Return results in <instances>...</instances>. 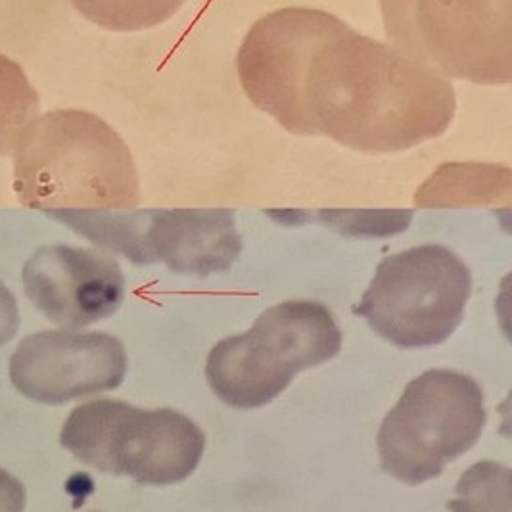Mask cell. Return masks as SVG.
<instances>
[{"mask_svg": "<svg viewBox=\"0 0 512 512\" xmlns=\"http://www.w3.org/2000/svg\"><path fill=\"white\" fill-rule=\"evenodd\" d=\"M303 106L311 137L361 154H396L442 137L457 98L438 71L350 27L311 58Z\"/></svg>", "mask_w": 512, "mask_h": 512, "instance_id": "1", "label": "cell"}, {"mask_svg": "<svg viewBox=\"0 0 512 512\" xmlns=\"http://www.w3.org/2000/svg\"><path fill=\"white\" fill-rule=\"evenodd\" d=\"M470 294L465 261L445 246L424 244L380 261L353 313L397 348H434L463 323Z\"/></svg>", "mask_w": 512, "mask_h": 512, "instance_id": "7", "label": "cell"}, {"mask_svg": "<svg viewBox=\"0 0 512 512\" xmlns=\"http://www.w3.org/2000/svg\"><path fill=\"white\" fill-rule=\"evenodd\" d=\"M20 330V309L10 288L0 282V348L16 338Z\"/></svg>", "mask_w": 512, "mask_h": 512, "instance_id": "15", "label": "cell"}, {"mask_svg": "<svg viewBox=\"0 0 512 512\" xmlns=\"http://www.w3.org/2000/svg\"><path fill=\"white\" fill-rule=\"evenodd\" d=\"M123 342L106 332L43 330L29 334L10 357L18 394L43 405L116 390L127 374Z\"/></svg>", "mask_w": 512, "mask_h": 512, "instance_id": "9", "label": "cell"}, {"mask_svg": "<svg viewBox=\"0 0 512 512\" xmlns=\"http://www.w3.org/2000/svg\"><path fill=\"white\" fill-rule=\"evenodd\" d=\"M340 350L342 332L332 311L323 303L292 300L265 309L248 332L215 344L206 378L225 405L259 409L296 374L328 363Z\"/></svg>", "mask_w": 512, "mask_h": 512, "instance_id": "3", "label": "cell"}, {"mask_svg": "<svg viewBox=\"0 0 512 512\" xmlns=\"http://www.w3.org/2000/svg\"><path fill=\"white\" fill-rule=\"evenodd\" d=\"M350 25L315 8H282L252 25L236 56L248 100L298 137H311L303 81L311 58Z\"/></svg>", "mask_w": 512, "mask_h": 512, "instance_id": "8", "label": "cell"}, {"mask_svg": "<svg viewBox=\"0 0 512 512\" xmlns=\"http://www.w3.org/2000/svg\"><path fill=\"white\" fill-rule=\"evenodd\" d=\"M60 443L83 465L129 476L140 486H173L194 474L206 434L173 409H139L121 399H94L75 407Z\"/></svg>", "mask_w": 512, "mask_h": 512, "instance_id": "4", "label": "cell"}, {"mask_svg": "<svg viewBox=\"0 0 512 512\" xmlns=\"http://www.w3.org/2000/svg\"><path fill=\"white\" fill-rule=\"evenodd\" d=\"M188 0H71L75 10L108 31L135 33L171 20Z\"/></svg>", "mask_w": 512, "mask_h": 512, "instance_id": "12", "label": "cell"}, {"mask_svg": "<svg viewBox=\"0 0 512 512\" xmlns=\"http://www.w3.org/2000/svg\"><path fill=\"white\" fill-rule=\"evenodd\" d=\"M14 190L25 208L131 210L140 202L137 163L125 140L85 110L35 116L12 150Z\"/></svg>", "mask_w": 512, "mask_h": 512, "instance_id": "2", "label": "cell"}, {"mask_svg": "<svg viewBox=\"0 0 512 512\" xmlns=\"http://www.w3.org/2000/svg\"><path fill=\"white\" fill-rule=\"evenodd\" d=\"M39 116V96L18 62L0 54V158L12 154L25 125Z\"/></svg>", "mask_w": 512, "mask_h": 512, "instance_id": "13", "label": "cell"}, {"mask_svg": "<svg viewBox=\"0 0 512 512\" xmlns=\"http://www.w3.org/2000/svg\"><path fill=\"white\" fill-rule=\"evenodd\" d=\"M240 252L231 211H146L144 265L163 261L173 273L208 277L229 271Z\"/></svg>", "mask_w": 512, "mask_h": 512, "instance_id": "11", "label": "cell"}, {"mask_svg": "<svg viewBox=\"0 0 512 512\" xmlns=\"http://www.w3.org/2000/svg\"><path fill=\"white\" fill-rule=\"evenodd\" d=\"M488 411L468 374L432 369L405 386L378 430L380 466L407 486L438 478L482 438Z\"/></svg>", "mask_w": 512, "mask_h": 512, "instance_id": "6", "label": "cell"}, {"mask_svg": "<svg viewBox=\"0 0 512 512\" xmlns=\"http://www.w3.org/2000/svg\"><path fill=\"white\" fill-rule=\"evenodd\" d=\"M27 505V491L24 484L0 468V512H24Z\"/></svg>", "mask_w": 512, "mask_h": 512, "instance_id": "16", "label": "cell"}, {"mask_svg": "<svg viewBox=\"0 0 512 512\" xmlns=\"http://www.w3.org/2000/svg\"><path fill=\"white\" fill-rule=\"evenodd\" d=\"M22 282L27 300L66 330L110 319L125 300L116 259L68 244L41 246L25 261Z\"/></svg>", "mask_w": 512, "mask_h": 512, "instance_id": "10", "label": "cell"}, {"mask_svg": "<svg viewBox=\"0 0 512 512\" xmlns=\"http://www.w3.org/2000/svg\"><path fill=\"white\" fill-rule=\"evenodd\" d=\"M394 47L445 79L512 81V0H380Z\"/></svg>", "mask_w": 512, "mask_h": 512, "instance_id": "5", "label": "cell"}, {"mask_svg": "<svg viewBox=\"0 0 512 512\" xmlns=\"http://www.w3.org/2000/svg\"><path fill=\"white\" fill-rule=\"evenodd\" d=\"M449 512H512V472L495 461H480L459 478Z\"/></svg>", "mask_w": 512, "mask_h": 512, "instance_id": "14", "label": "cell"}]
</instances>
